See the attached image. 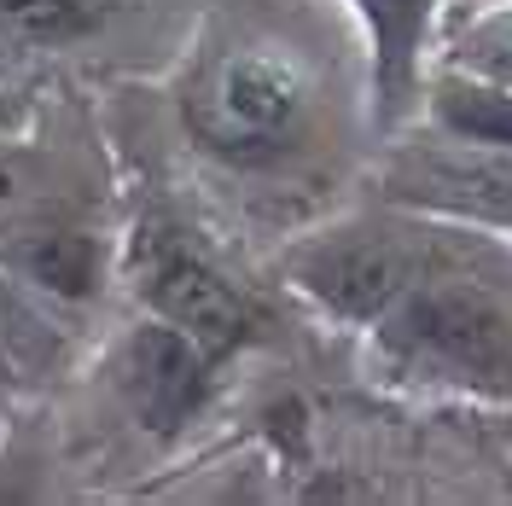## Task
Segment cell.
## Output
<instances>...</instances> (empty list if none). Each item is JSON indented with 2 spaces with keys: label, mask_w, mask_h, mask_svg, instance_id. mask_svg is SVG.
<instances>
[{
  "label": "cell",
  "mask_w": 512,
  "mask_h": 506,
  "mask_svg": "<svg viewBox=\"0 0 512 506\" xmlns=\"http://www.w3.org/2000/svg\"><path fill=\"white\" fill-rule=\"evenodd\" d=\"M361 361L396 396L512 408V233L454 222L414 291L361 332Z\"/></svg>",
  "instance_id": "obj_1"
},
{
  "label": "cell",
  "mask_w": 512,
  "mask_h": 506,
  "mask_svg": "<svg viewBox=\"0 0 512 506\" xmlns=\"http://www.w3.org/2000/svg\"><path fill=\"white\" fill-rule=\"evenodd\" d=\"M175 111L204 158L227 169H274L309 146L320 94L297 53L274 41H227L187 64Z\"/></svg>",
  "instance_id": "obj_2"
},
{
  "label": "cell",
  "mask_w": 512,
  "mask_h": 506,
  "mask_svg": "<svg viewBox=\"0 0 512 506\" xmlns=\"http://www.w3.org/2000/svg\"><path fill=\"white\" fill-rule=\"evenodd\" d=\"M448 233H454V222H443V216L373 198L367 210L291 239L286 256H280V280L326 326H344L361 338L443 256Z\"/></svg>",
  "instance_id": "obj_3"
},
{
  "label": "cell",
  "mask_w": 512,
  "mask_h": 506,
  "mask_svg": "<svg viewBox=\"0 0 512 506\" xmlns=\"http://www.w3.org/2000/svg\"><path fill=\"white\" fill-rule=\"evenodd\" d=\"M123 274L140 315L181 326L216 361H239L245 349L274 338V309L251 285L233 280L222 268V256L192 239V227L169 222V216H140L134 222V239L123 251Z\"/></svg>",
  "instance_id": "obj_4"
},
{
  "label": "cell",
  "mask_w": 512,
  "mask_h": 506,
  "mask_svg": "<svg viewBox=\"0 0 512 506\" xmlns=\"http://www.w3.org/2000/svg\"><path fill=\"white\" fill-rule=\"evenodd\" d=\"M384 204H408L443 222L512 233V146L507 140H466L443 128H419L396 140L379 163Z\"/></svg>",
  "instance_id": "obj_5"
},
{
  "label": "cell",
  "mask_w": 512,
  "mask_h": 506,
  "mask_svg": "<svg viewBox=\"0 0 512 506\" xmlns=\"http://www.w3.org/2000/svg\"><path fill=\"white\" fill-rule=\"evenodd\" d=\"M222 367L227 361H216L181 326H169L158 315H140L128 326L123 349H117V390H123V402L134 408V419L146 431L175 437L210 408Z\"/></svg>",
  "instance_id": "obj_6"
},
{
  "label": "cell",
  "mask_w": 512,
  "mask_h": 506,
  "mask_svg": "<svg viewBox=\"0 0 512 506\" xmlns=\"http://www.w3.org/2000/svg\"><path fill=\"white\" fill-rule=\"evenodd\" d=\"M105 262L111 245L99 239V227H88L64 204H47L0 245V268L47 309H82L105 285Z\"/></svg>",
  "instance_id": "obj_7"
},
{
  "label": "cell",
  "mask_w": 512,
  "mask_h": 506,
  "mask_svg": "<svg viewBox=\"0 0 512 506\" xmlns=\"http://www.w3.org/2000/svg\"><path fill=\"white\" fill-rule=\"evenodd\" d=\"M367 30V76H373V123L402 128L425 94V53L443 0H350Z\"/></svg>",
  "instance_id": "obj_8"
},
{
  "label": "cell",
  "mask_w": 512,
  "mask_h": 506,
  "mask_svg": "<svg viewBox=\"0 0 512 506\" xmlns=\"http://www.w3.org/2000/svg\"><path fill=\"white\" fill-rule=\"evenodd\" d=\"M425 123L443 134H466V140H507L512 146V82H483L472 70L437 64L425 70V94H419Z\"/></svg>",
  "instance_id": "obj_9"
},
{
  "label": "cell",
  "mask_w": 512,
  "mask_h": 506,
  "mask_svg": "<svg viewBox=\"0 0 512 506\" xmlns=\"http://www.w3.org/2000/svg\"><path fill=\"white\" fill-rule=\"evenodd\" d=\"M134 0H0V41L6 47H70L105 30Z\"/></svg>",
  "instance_id": "obj_10"
},
{
  "label": "cell",
  "mask_w": 512,
  "mask_h": 506,
  "mask_svg": "<svg viewBox=\"0 0 512 506\" xmlns=\"http://www.w3.org/2000/svg\"><path fill=\"white\" fill-rule=\"evenodd\" d=\"M443 64L472 70L483 82H512V6H495V12L472 18L466 30L448 41Z\"/></svg>",
  "instance_id": "obj_11"
},
{
  "label": "cell",
  "mask_w": 512,
  "mask_h": 506,
  "mask_svg": "<svg viewBox=\"0 0 512 506\" xmlns=\"http://www.w3.org/2000/svg\"><path fill=\"white\" fill-rule=\"evenodd\" d=\"M47 204H59V198L41 181V158H35L30 146L0 140V245L30 222V216H41Z\"/></svg>",
  "instance_id": "obj_12"
}]
</instances>
